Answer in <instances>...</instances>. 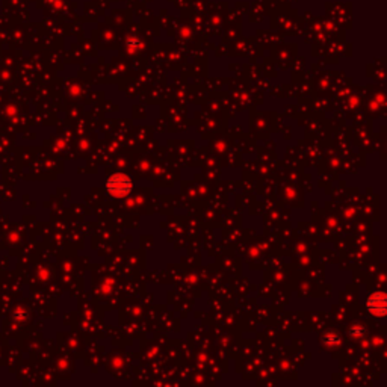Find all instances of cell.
Wrapping results in <instances>:
<instances>
[{
    "instance_id": "1",
    "label": "cell",
    "mask_w": 387,
    "mask_h": 387,
    "mask_svg": "<svg viewBox=\"0 0 387 387\" xmlns=\"http://www.w3.org/2000/svg\"><path fill=\"white\" fill-rule=\"evenodd\" d=\"M106 189L116 198H124L132 191V182L125 174H113L106 182Z\"/></svg>"
},
{
    "instance_id": "2",
    "label": "cell",
    "mask_w": 387,
    "mask_h": 387,
    "mask_svg": "<svg viewBox=\"0 0 387 387\" xmlns=\"http://www.w3.org/2000/svg\"><path fill=\"white\" fill-rule=\"evenodd\" d=\"M367 309L373 316H384L385 312V298L382 294H373L367 300Z\"/></svg>"
}]
</instances>
